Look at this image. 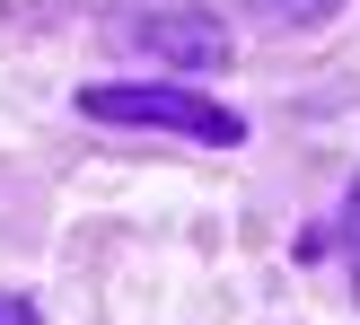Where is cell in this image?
Listing matches in <instances>:
<instances>
[{
    "mask_svg": "<svg viewBox=\"0 0 360 325\" xmlns=\"http://www.w3.org/2000/svg\"><path fill=\"white\" fill-rule=\"evenodd\" d=\"M79 115H97V123H141V132H185V141H211V150H238V141H246V123L229 115V106L193 97V88H141V79L88 88Z\"/></svg>",
    "mask_w": 360,
    "mask_h": 325,
    "instance_id": "6da1fadb",
    "label": "cell"
},
{
    "mask_svg": "<svg viewBox=\"0 0 360 325\" xmlns=\"http://www.w3.org/2000/svg\"><path fill=\"white\" fill-rule=\"evenodd\" d=\"M123 44L150 53V62H176V70H220L229 62V27L202 18V9H150V18L123 27Z\"/></svg>",
    "mask_w": 360,
    "mask_h": 325,
    "instance_id": "7a4b0ae2",
    "label": "cell"
},
{
    "mask_svg": "<svg viewBox=\"0 0 360 325\" xmlns=\"http://www.w3.org/2000/svg\"><path fill=\"white\" fill-rule=\"evenodd\" d=\"M343 0H273V18H299V27H316V18H334Z\"/></svg>",
    "mask_w": 360,
    "mask_h": 325,
    "instance_id": "3957f363",
    "label": "cell"
},
{
    "mask_svg": "<svg viewBox=\"0 0 360 325\" xmlns=\"http://www.w3.org/2000/svg\"><path fill=\"white\" fill-rule=\"evenodd\" d=\"M343 246H352V281H360V193H352V211H343Z\"/></svg>",
    "mask_w": 360,
    "mask_h": 325,
    "instance_id": "277c9868",
    "label": "cell"
},
{
    "mask_svg": "<svg viewBox=\"0 0 360 325\" xmlns=\"http://www.w3.org/2000/svg\"><path fill=\"white\" fill-rule=\"evenodd\" d=\"M0 325H35V308H27V299H9V291H0Z\"/></svg>",
    "mask_w": 360,
    "mask_h": 325,
    "instance_id": "5b68a950",
    "label": "cell"
}]
</instances>
